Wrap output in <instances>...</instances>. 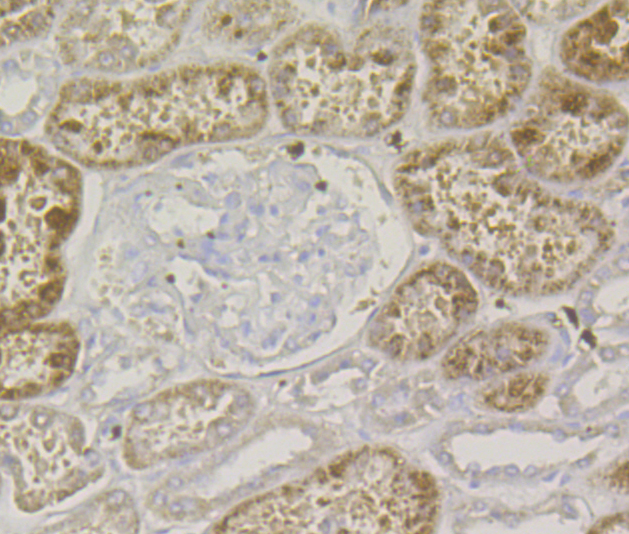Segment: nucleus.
I'll list each match as a JSON object with an SVG mask.
<instances>
[{"label": "nucleus", "mask_w": 629, "mask_h": 534, "mask_svg": "<svg viewBox=\"0 0 629 534\" xmlns=\"http://www.w3.org/2000/svg\"><path fill=\"white\" fill-rule=\"evenodd\" d=\"M410 212L485 284L513 295L569 289L614 238L596 206L549 193L496 138L440 148L418 173Z\"/></svg>", "instance_id": "1"}, {"label": "nucleus", "mask_w": 629, "mask_h": 534, "mask_svg": "<svg viewBox=\"0 0 629 534\" xmlns=\"http://www.w3.org/2000/svg\"><path fill=\"white\" fill-rule=\"evenodd\" d=\"M267 106L265 82L248 67L182 66L132 80L70 81L52 131L60 151L81 164L131 167L183 145L249 137Z\"/></svg>", "instance_id": "2"}, {"label": "nucleus", "mask_w": 629, "mask_h": 534, "mask_svg": "<svg viewBox=\"0 0 629 534\" xmlns=\"http://www.w3.org/2000/svg\"><path fill=\"white\" fill-rule=\"evenodd\" d=\"M414 73L410 41L395 27H370L345 43L325 27L306 26L275 50L269 76L288 129L365 137L404 115Z\"/></svg>", "instance_id": "3"}, {"label": "nucleus", "mask_w": 629, "mask_h": 534, "mask_svg": "<svg viewBox=\"0 0 629 534\" xmlns=\"http://www.w3.org/2000/svg\"><path fill=\"white\" fill-rule=\"evenodd\" d=\"M427 101L445 126L471 128L508 111L528 84L525 29L505 2H430L421 17Z\"/></svg>", "instance_id": "4"}, {"label": "nucleus", "mask_w": 629, "mask_h": 534, "mask_svg": "<svg viewBox=\"0 0 629 534\" xmlns=\"http://www.w3.org/2000/svg\"><path fill=\"white\" fill-rule=\"evenodd\" d=\"M409 494L404 461L363 448L241 503L220 525L225 533H405Z\"/></svg>", "instance_id": "5"}, {"label": "nucleus", "mask_w": 629, "mask_h": 534, "mask_svg": "<svg viewBox=\"0 0 629 534\" xmlns=\"http://www.w3.org/2000/svg\"><path fill=\"white\" fill-rule=\"evenodd\" d=\"M626 128V112L614 98L555 74L540 85L512 140L532 174L570 183L606 171Z\"/></svg>", "instance_id": "6"}, {"label": "nucleus", "mask_w": 629, "mask_h": 534, "mask_svg": "<svg viewBox=\"0 0 629 534\" xmlns=\"http://www.w3.org/2000/svg\"><path fill=\"white\" fill-rule=\"evenodd\" d=\"M254 409L242 387L198 380L166 389L132 411L123 456L134 469L210 450L237 434Z\"/></svg>", "instance_id": "7"}, {"label": "nucleus", "mask_w": 629, "mask_h": 534, "mask_svg": "<svg viewBox=\"0 0 629 534\" xmlns=\"http://www.w3.org/2000/svg\"><path fill=\"white\" fill-rule=\"evenodd\" d=\"M82 181L67 160L26 140L1 142V253L60 254L76 226Z\"/></svg>", "instance_id": "8"}, {"label": "nucleus", "mask_w": 629, "mask_h": 534, "mask_svg": "<svg viewBox=\"0 0 629 534\" xmlns=\"http://www.w3.org/2000/svg\"><path fill=\"white\" fill-rule=\"evenodd\" d=\"M1 458L14 502L27 513L64 500L103 473L81 421L41 406L2 413Z\"/></svg>", "instance_id": "9"}, {"label": "nucleus", "mask_w": 629, "mask_h": 534, "mask_svg": "<svg viewBox=\"0 0 629 534\" xmlns=\"http://www.w3.org/2000/svg\"><path fill=\"white\" fill-rule=\"evenodd\" d=\"M191 1H92L77 5L59 27L62 59L123 73L151 66L176 47Z\"/></svg>", "instance_id": "10"}, {"label": "nucleus", "mask_w": 629, "mask_h": 534, "mask_svg": "<svg viewBox=\"0 0 629 534\" xmlns=\"http://www.w3.org/2000/svg\"><path fill=\"white\" fill-rule=\"evenodd\" d=\"M477 308V295L458 269L433 264L396 290L371 330L372 342L400 359H423L441 348Z\"/></svg>", "instance_id": "11"}, {"label": "nucleus", "mask_w": 629, "mask_h": 534, "mask_svg": "<svg viewBox=\"0 0 629 534\" xmlns=\"http://www.w3.org/2000/svg\"><path fill=\"white\" fill-rule=\"evenodd\" d=\"M79 338L67 322L28 323L2 332L1 398L17 401L46 394L72 374Z\"/></svg>", "instance_id": "12"}, {"label": "nucleus", "mask_w": 629, "mask_h": 534, "mask_svg": "<svg viewBox=\"0 0 629 534\" xmlns=\"http://www.w3.org/2000/svg\"><path fill=\"white\" fill-rule=\"evenodd\" d=\"M548 335L520 323H508L491 331H474L459 340L442 361L451 379H485L524 368L546 351Z\"/></svg>", "instance_id": "13"}, {"label": "nucleus", "mask_w": 629, "mask_h": 534, "mask_svg": "<svg viewBox=\"0 0 629 534\" xmlns=\"http://www.w3.org/2000/svg\"><path fill=\"white\" fill-rule=\"evenodd\" d=\"M614 2L578 22L562 42L564 63L578 76L613 81L628 75L627 10Z\"/></svg>", "instance_id": "14"}, {"label": "nucleus", "mask_w": 629, "mask_h": 534, "mask_svg": "<svg viewBox=\"0 0 629 534\" xmlns=\"http://www.w3.org/2000/svg\"><path fill=\"white\" fill-rule=\"evenodd\" d=\"M292 17L289 2L214 1L205 10L203 26L211 38L255 45L275 36Z\"/></svg>", "instance_id": "15"}, {"label": "nucleus", "mask_w": 629, "mask_h": 534, "mask_svg": "<svg viewBox=\"0 0 629 534\" xmlns=\"http://www.w3.org/2000/svg\"><path fill=\"white\" fill-rule=\"evenodd\" d=\"M138 516L131 498L123 491L104 493L54 526L59 533H135Z\"/></svg>", "instance_id": "16"}, {"label": "nucleus", "mask_w": 629, "mask_h": 534, "mask_svg": "<svg viewBox=\"0 0 629 534\" xmlns=\"http://www.w3.org/2000/svg\"><path fill=\"white\" fill-rule=\"evenodd\" d=\"M548 381L543 373H518L486 386L480 394L481 402L503 412L526 410L541 399Z\"/></svg>", "instance_id": "17"}, {"label": "nucleus", "mask_w": 629, "mask_h": 534, "mask_svg": "<svg viewBox=\"0 0 629 534\" xmlns=\"http://www.w3.org/2000/svg\"><path fill=\"white\" fill-rule=\"evenodd\" d=\"M50 23V14L46 7L41 5H35L34 7L24 10L19 16L12 18L2 19V39L11 35L15 37L17 35L30 36L37 35L48 27Z\"/></svg>", "instance_id": "18"}, {"label": "nucleus", "mask_w": 629, "mask_h": 534, "mask_svg": "<svg viewBox=\"0 0 629 534\" xmlns=\"http://www.w3.org/2000/svg\"><path fill=\"white\" fill-rule=\"evenodd\" d=\"M610 484L620 491H628V460H624L609 475Z\"/></svg>", "instance_id": "19"}, {"label": "nucleus", "mask_w": 629, "mask_h": 534, "mask_svg": "<svg viewBox=\"0 0 629 534\" xmlns=\"http://www.w3.org/2000/svg\"><path fill=\"white\" fill-rule=\"evenodd\" d=\"M627 520L628 519L626 518V516L621 515V514H616L611 517L604 518L602 522L598 523L597 526L594 527V529L591 530L590 532H595V533L604 532L605 530H609L610 527L614 526L615 524L622 521H627Z\"/></svg>", "instance_id": "20"}]
</instances>
